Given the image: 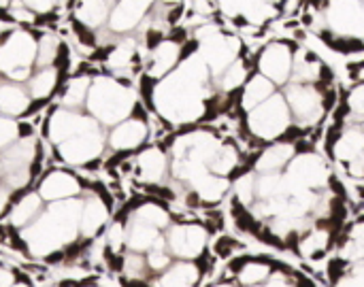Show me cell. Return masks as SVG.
<instances>
[{
	"instance_id": "obj_1",
	"label": "cell",
	"mask_w": 364,
	"mask_h": 287,
	"mask_svg": "<svg viewBox=\"0 0 364 287\" xmlns=\"http://www.w3.org/2000/svg\"><path fill=\"white\" fill-rule=\"evenodd\" d=\"M215 94L213 77L198 49L181 60V64L156 81L149 90V107L171 126H194L211 115V98Z\"/></svg>"
},
{
	"instance_id": "obj_2",
	"label": "cell",
	"mask_w": 364,
	"mask_h": 287,
	"mask_svg": "<svg viewBox=\"0 0 364 287\" xmlns=\"http://www.w3.org/2000/svg\"><path fill=\"white\" fill-rule=\"evenodd\" d=\"M83 209V196L47 202L41 215L19 230V239L26 251L34 258H49L53 254L73 247L79 237V217Z\"/></svg>"
},
{
	"instance_id": "obj_3",
	"label": "cell",
	"mask_w": 364,
	"mask_h": 287,
	"mask_svg": "<svg viewBox=\"0 0 364 287\" xmlns=\"http://www.w3.org/2000/svg\"><path fill=\"white\" fill-rule=\"evenodd\" d=\"M139 109V96L128 81H122L109 72L94 75L90 94L85 100V113H90L102 128H113Z\"/></svg>"
},
{
	"instance_id": "obj_4",
	"label": "cell",
	"mask_w": 364,
	"mask_h": 287,
	"mask_svg": "<svg viewBox=\"0 0 364 287\" xmlns=\"http://www.w3.org/2000/svg\"><path fill=\"white\" fill-rule=\"evenodd\" d=\"M36 68V32L15 26L0 32V75L26 83Z\"/></svg>"
},
{
	"instance_id": "obj_5",
	"label": "cell",
	"mask_w": 364,
	"mask_h": 287,
	"mask_svg": "<svg viewBox=\"0 0 364 287\" xmlns=\"http://www.w3.org/2000/svg\"><path fill=\"white\" fill-rule=\"evenodd\" d=\"M243 126L250 136L260 143H271L286 139L294 128V117L282 90H277L269 100L243 115Z\"/></svg>"
},
{
	"instance_id": "obj_6",
	"label": "cell",
	"mask_w": 364,
	"mask_h": 287,
	"mask_svg": "<svg viewBox=\"0 0 364 287\" xmlns=\"http://www.w3.org/2000/svg\"><path fill=\"white\" fill-rule=\"evenodd\" d=\"M331 90H333V85L296 83V81H290L286 87H282V92L288 100V107L292 111L294 124L301 130L316 128L326 117V113L333 109L335 96Z\"/></svg>"
},
{
	"instance_id": "obj_7",
	"label": "cell",
	"mask_w": 364,
	"mask_h": 287,
	"mask_svg": "<svg viewBox=\"0 0 364 287\" xmlns=\"http://www.w3.org/2000/svg\"><path fill=\"white\" fill-rule=\"evenodd\" d=\"M333 181L331 166L324 156L316 153L314 149L309 151H299L288 168L284 170V188L286 194L294 192H305V190H316L324 192Z\"/></svg>"
},
{
	"instance_id": "obj_8",
	"label": "cell",
	"mask_w": 364,
	"mask_h": 287,
	"mask_svg": "<svg viewBox=\"0 0 364 287\" xmlns=\"http://www.w3.org/2000/svg\"><path fill=\"white\" fill-rule=\"evenodd\" d=\"M296 49H299V45H294L292 40H286V38L269 40L258 49L256 60H254V70L269 77L282 90L292 81Z\"/></svg>"
},
{
	"instance_id": "obj_9",
	"label": "cell",
	"mask_w": 364,
	"mask_h": 287,
	"mask_svg": "<svg viewBox=\"0 0 364 287\" xmlns=\"http://www.w3.org/2000/svg\"><path fill=\"white\" fill-rule=\"evenodd\" d=\"M209 228L198 222H173L164 230L166 249L175 260L198 262L209 249Z\"/></svg>"
},
{
	"instance_id": "obj_10",
	"label": "cell",
	"mask_w": 364,
	"mask_h": 287,
	"mask_svg": "<svg viewBox=\"0 0 364 287\" xmlns=\"http://www.w3.org/2000/svg\"><path fill=\"white\" fill-rule=\"evenodd\" d=\"M328 151L346 168L348 177L364 179V130L363 126H348L328 136Z\"/></svg>"
},
{
	"instance_id": "obj_11",
	"label": "cell",
	"mask_w": 364,
	"mask_h": 287,
	"mask_svg": "<svg viewBox=\"0 0 364 287\" xmlns=\"http://www.w3.org/2000/svg\"><path fill=\"white\" fill-rule=\"evenodd\" d=\"M107 149V128H98L92 132L77 134L60 145H55V153L60 162L70 168H83L100 160Z\"/></svg>"
},
{
	"instance_id": "obj_12",
	"label": "cell",
	"mask_w": 364,
	"mask_h": 287,
	"mask_svg": "<svg viewBox=\"0 0 364 287\" xmlns=\"http://www.w3.org/2000/svg\"><path fill=\"white\" fill-rule=\"evenodd\" d=\"M183 58H186V40L171 32L168 36L160 38L156 45H151L143 55V75L156 83L166 75H171L181 64Z\"/></svg>"
},
{
	"instance_id": "obj_13",
	"label": "cell",
	"mask_w": 364,
	"mask_h": 287,
	"mask_svg": "<svg viewBox=\"0 0 364 287\" xmlns=\"http://www.w3.org/2000/svg\"><path fill=\"white\" fill-rule=\"evenodd\" d=\"M98 128H102V126L90 113L66 109V107H53L47 121H45V132H47V139L53 147L77 136V134L92 132Z\"/></svg>"
},
{
	"instance_id": "obj_14",
	"label": "cell",
	"mask_w": 364,
	"mask_h": 287,
	"mask_svg": "<svg viewBox=\"0 0 364 287\" xmlns=\"http://www.w3.org/2000/svg\"><path fill=\"white\" fill-rule=\"evenodd\" d=\"M326 28L346 38H364V0H328L324 4Z\"/></svg>"
},
{
	"instance_id": "obj_15",
	"label": "cell",
	"mask_w": 364,
	"mask_h": 287,
	"mask_svg": "<svg viewBox=\"0 0 364 287\" xmlns=\"http://www.w3.org/2000/svg\"><path fill=\"white\" fill-rule=\"evenodd\" d=\"M149 141V121L141 113V104L134 115L107 130V149L113 153H136Z\"/></svg>"
},
{
	"instance_id": "obj_16",
	"label": "cell",
	"mask_w": 364,
	"mask_h": 287,
	"mask_svg": "<svg viewBox=\"0 0 364 287\" xmlns=\"http://www.w3.org/2000/svg\"><path fill=\"white\" fill-rule=\"evenodd\" d=\"M134 175L145 185H164L171 179V156L160 145H145L132 156Z\"/></svg>"
},
{
	"instance_id": "obj_17",
	"label": "cell",
	"mask_w": 364,
	"mask_h": 287,
	"mask_svg": "<svg viewBox=\"0 0 364 287\" xmlns=\"http://www.w3.org/2000/svg\"><path fill=\"white\" fill-rule=\"evenodd\" d=\"M156 2L158 0H115L107 28L115 36L134 34L145 21V17L149 15V11L156 6Z\"/></svg>"
},
{
	"instance_id": "obj_18",
	"label": "cell",
	"mask_w": 364,
	"mask_h": 287,
	"mask_svg": "<svg viewBox=\"0 0 364 287\" xmlns=\"http://www.w3.org/2000/svg\"><path fill=\"white\" fill-rule=\"evenodd\" d=\"M83 190L85 188H83V181L79 179V175H75L73 170H64V168H53V170L45 173L36 185V192L41 194V198L45 202L77 198V196H83Z\"/></svg>"
},
{
	"instance_id": "obj_19",
	"label": "cell",
	"mask_w": 364,
	"mask_h": 287,
	"mask_svg": "<svg viewBox=\"0 0 364 287\" xmlns=\"http://www.w3.org/2000/svg\"><path fill=\"white\" fill-rule=\"evenodd\" d=\"M299 153L296 141L290 139H279L264 143L258 156L252 160V170L256 175H269V173H284L292 158Z\"/></svg>"
},
{
	"instance_id": "obj_20",
	"label": "cell",
	"mask_w": 364,
	"mask_h": 287,
	"mask_svg": "<svg viewBox=\"0 0 364 287\" xmlns=\"http://www.w3.org/2000/svg\"><path fill=\"white\" fill-rule=\"evenodd\" d=\"M111 220V209L100 192H85L83 190V209L79 217V237L85 241L96 239Z\"/></svg>"
},
{
	"instance_id": "obj_21",
	"label": "cell",
	"mask_w": 364,
	"mask_h": 287,
	"mask_svg": "<svg viewBox=\"0 0 364 287\" xmlns=\"http://www.w3.org/2000/svg\"><path fill=\"white\" fill-rule=\"evenodd\" d=\"M333 239H335V232H333L331 224H326V220H318V224L309 226L305 232L299 234V239L294 243V249L299 251L301 258L320 260L331 249Z\"/></svg>"
},
{
	"instance_id": "obj_22",
	"label": "cell",
	"mask_w": 364,
	"mask_h": 287,
	"mask_svg": "<svg viewBox=\"0 0 364 287\" xmlns=\"http://www.w3.org/2000/svg\"><path fill=\"white\" fill-rule=\"evenodd\" d=\"M292 81L296 83H316V85H331L333 72L328 70L326 62L309 51V49H296L294 53V70Z\"/></svg>"
},
{
	"instance_id": "obj_23",
	"label": "cell",
	"mask_w": 364,
	"mask_h": 287,
	"mask_svg": "<svg viewBox=\"0 0 364 287\" xmlns=\"http://www.w3.org/2000/svg\"><path fill=\"white\" fill-rule=\"evenodd\" d=\"M32 107L34 100L30 98L26 83H17L0 75V115L17 119L30 115Z\"/></svg>"
},
{
	"instance_id": "obj_24",
	"label": "cell",
	"mask_w": 364,
	"mask_h": 287,
	"mask_svg": "<svg viewBox=\"0 0 364 287\" xmlns=\"http://www.w3.org/2000/svg\"><path fill=\"white\" fill-rule=\"evenodd\" d=\"M45 200L41 198V194L36 190H23L15 196L9 213H6V220L11 224V228H15L17 232L23 230L26 226H30L38 215L41 211L45 209Z\"/></svg>"
},
{
	"instance_id": "obj_25",
	"label": "cell",
	"mask_w": 364,
	"mask_h": 287,
	"mask_svg": "<svg viewBox=\"0 0 364 287\" xmlns=\"http://www.w3.org/2000/svg\"><path fill=\"white\" fill-rule=\"evenodd\" d=\"M232 273L239 287H260L275 275V264L267 258H241L232 264Z\"/></svg>"
},
{
	"instance_id": "obj_26",
	"label": "cell",
	"mask_w": 364,
	"mask_h": 287,
	"mask_svg": "<svg viewBox=\"0 0 364 287\" xmlns=\"http://www.w3.org/2000/svg\"><path fill=\"white\" fill-rule=\"evenodd\" d=\"M277 90L279 87L269 77H264L262 72L254 70L250 75V79L245 81V85L237 94V109H239V113L245 115L247 111L256 109L258 104H262L264 100H269Z\"/></svg>"
},
{
	"instance_id": "obj_27",
	"label": "cell",
	"mask_w": 364,
	"mask_h": 287,
	"mask_svg": "<svg viewBox=\"0 0 364 287\" xmlns=\"http://www.w3.org/2000/svg\"><path fill=\"white\" fill-rule=\"evenodd\" d=\"M126 228H128V234H126V251H136V254H147L149 249L154 247H166V239H164V232L145 224V222H139L134 217L128 215L126 220Z\"/></svg>"
},
{
	"instance_id": "obj_28",
	"label": "cell",
	"mask_w": 364,
	"mask_h": 287,
	"mask_svg": "<svg viewBox=\"0 0 364 287\" xmlns=\"http://www.w3.org/2000/svg\"><path fill=\"white\" fill-rule=\"evenodd\" d=\"M200 262L192 260H173V264L156 275V287H198L203 279Z\"/></svg>"
},
{
	"instance_id": "obj_29",
	"label": "cell",
	"mask_w": 364,
	"mask_h": 287,
	"mask_svg": "<svg viewBox=\"0 0 364 287\" xmlns=\"http://www.w3.org/2000/svg\"><path fill=\"white\" fill-rule=\"evenodd\" d=\"M113 9V0H73V19L75 23L96 32L107 26Z\"/></svg>"
},
{
	"instance_id": "obj_30",
	"label": "cell",
	"mask_w": 364,
	"mask_h": 287,
	"mask_svg": "<svg viewBox=\"0 0 364 287\" xmlns=\"http://www.w3.org/2000/svg\"><path fill=\"white\" fill-rule=\"evenodd\" d=\"M188 190L198 198L200 205H207V207H213L218 202H222L226 198V194L232 190V179L228 177H220V175H213L211 170L200 175L198 179H194Z\"/></svg>"
},
{
	"instance_id": "obj_31",
	"label": "cell",
	"mask_w": 364,
	"mask_h": 287,
	"mask_svg": "<svg viewBox=\"0 0 364 287\" xmlns=\"http://www.w3.org/2000/svg\"><path fill=\"white\" fill-rule=\"evenodd\" d=\"M62 68L60 64H53V66H45V68H34L32 77L26 81V87H28V94L34 102H45L49 100L62 85Z\"/></svg>"
},
{
	"instance_id": "obj_32",
	"label": "cell",
	"mask_w": 364,
	"mask_h": 287,
	"mask_svg": "<svg viewBox=\"0 0 364 287\" xmlns=\"http://www.w3.org/2000/svg\"><path fill=\"white\" fill-rule=\"evenodd\" d=\"M243 151L241 147L232 141V139H224L220 149L215 151L211 164H209V170L213 175H220V177H228V179H235L237 175H241L243 170Z\"/></svg>"
},
{
	"instance_id": "obj_33",
	"label": "cell",
	"mask_w": 364,
	"mask_h": 287,
	"mask_svg": "<svg viewBox=\"0 0 364 287\" xmlns=\"http://www.w3.org/2000/svg\"><path fill=\"white\" fill-rule=\"evenodd\" d=\"M92 77L90 72H75L70 75L64 85H60V98H58V107H66V109H75V111H85V100L90 94V85H92Z\"/></svg>"
},
{
	"instance_id": "obj_34",
	"label": "cell",
	"mask_w": 364,
	"mask_h": 287,
	"mask_svg": "<svg viewBox=\"0 0 364 287\" xmlns=\"http://www.w3.org/2000/svg\"><path fill=\"white\" fill-rule=\"evenodd\" d=\"M254 72V60H247L243 53L218 77L213 79V85L218 92L228 94V96H237L239 90L245 85V81L250 79V75Z\"/></svg>"
},
{
	"instance_id": "obj_35",
	"label": "cell",
	"mask_w": 364,
	"mask_h": 287,
	"mask_svg": "<svg viewBox=\"0 0 364 287\" xmlns=\"http://www.w3.org/2000/svg\"><path fill=\"white\" fill-rule=\"evenodd\" d=\"M130 217H134L139 222H145V224H149V226H154V228H158L162 232L175 222L171 209L160 200H143V202L134 205L132 211H130Z\"/></svg>"
},
{
	"instance_id": "obj_36",
	"label": "cell",
	"mask_w": 364,
	"mask_h": 287,
	"mask_svg": "<svg viewBox=\"0 0 364 287\" xmlns=\"http://www.w3.org/2000/svg\"><path fill=\"white\" fill-rule=\"evenodd\" d=\"M64 40L55 32H38L36 34V68L60 64Z\"/></svg>"
},
{
	"instance_id": "obj_37",
	"label": "cell",
	"mask_w": 364,
	"mask_h": 287,
	"mask_svg": "<svg viewBox=\"0 0 364 287\" xmlns=\"http://www.w3.org/2000/svg\"><path fill=\"white\" fill-rule=\"evenodd\" d=\"M122 273L126 281H147L149 277H154L147 266L145 254H136V251L122 254Z\"/></svg>"
},
{
	"instance_id": "obj_38",
	"label": "cell",
	"mask_w": 364,
	"mask_h": 287,
	"mask_svg": "<svg viewBox=\"0 0 364 287\" xmlns=\"http://www.w3.org/2000/svg\"><path fill=\"white\" fill-rule=\"evenodd\" d=\"M232 194L237 205H241L243 209H250L258 198H256V173L254 170H245L241 175H237L232 179Z\"/></svg>"
},
{
	"instance_id": "obj_39",
	"label": "cell",
	"mask_w": 364,
	"mask_h": 287,
	"mask_svg": "<svg viewBox=\"0 0 364 287\" xmlns=\"http://www.w3.org/2000/svg\"><path fill=\"white\" fill-rule=\"evenodd\" d=\"M126 220H117V222H109V226L105 228V243L109 254L122 256L126 251Z\"/></svg>"
},
{
	"instance_id": "obj_40",
	"label": "cell",
	"mask_w": 364,
	"mask_h": 287,
	"mask_svg": "<svg viewBox=\"0 0 364 287\" xmlns=\"http://www.w3.org/2000/svg\"><path fill=\"white\" fill-rule=\"evenodd\" d=\"M346 115L354 119L356 126L364 124V83H354L346 96Z\"/></svg>"
},
{
	"instance_id": "obj_41",
	"label": "cell",
	"mask_w": 364,
	"mask_h": 287,
	"mask_svg": "<svg viewBox=\"0 0 364 287\" xmlns=\"http://www.w3.org/2000/svg\"><path fill=\"white\" fill-rule=\"evenodd\" d=\"M4 19H11L15 26H23V28H30V26H34V23L41 21V17L34 11H30L21 0H15L9 6V11L4 13Z\"/></svg>"
},
{
	"instance_id": "obj_42",
	"label": "cell",
	"mask_w": 364,
	"mask_h": 287,
	"mask_svg": "<svg viewBox=\"0 0 364 287\" xmlns=\"http://www.w3.org/2000/svg\"><path fill=\"white\" fill-rule=\"evenodd\" d=\"M145 258H147V266H149V271H151L154 277L160 275L162 271H166V269L173 264V260H175V258L168 254L166 247H154V249H149V251L145 254Z\"/></svg>"
},
{
	"instance_id": "obj_43",
	"label": "cell",
	"mask_w": 364,
	"mask_h": 287,
	"mask_svg": "<svg viewBox=\"0 0 364 287\" xmlns=\"http://www.w3.org/2000/svg\"><path fill=\"white\" fill-rule=\"evenodd\" d=\"M21 136V124L13 117L0 115V151L13 145Z\"/></svg>"
},
{
	"instance_id": "obj_44",
	"label": "cell",
	"mask_w": 364,
	"mask_h": 287,
	"mask_svg": "<svg viewBox=\"0 0 364 287\" xmlns=\"http://www.w3.org/2000/svg\"><path fill=\"white\" fill-rule=\"evenodd\" d=\"M21 2L43 19V17H49V15H53V13H55V9H58V2H60V0H21Z\"/></svg>"
},
{
	"instance_id": "obj_45",
	"label": "cell",
	"mask_w": 364,
	"mask_h": 287,
	"mask_svg": "<svg viewBox=\"0 0 364 287\" xmlns=\"http://www.w3.org/2000/svg\"><path fill=\"white\" fill-rule=\"evenodd\" d=\"M350 79L352 83H364V60L350 64Z\"/></svg>"
},
{
	"instance_id": "obj_46",
	"label": "cell",
	"mask_w": 364,
	"mask_h": 287,
	"mask_svg": "<svg viewBox=\"0 0 364 287\" xmlns=\"http://www.w3.org/2000/svg\"><path fill=\"white\" fill-rule=\"evenodd\" d=\"M15 283V275L9 269H0V287H11Z\"/></svg>"
},
{
	"instance_id": "obj_47",
	"label": "cell",
	"mask_w": 364,
	"mask_h": 287,
	"mask_svg": "<svg viewBox=\"0 0 364 287\" xmlns=\"http://www.w3.org/2000/svg\"><path fill=\"white\" fill-rule=\"evenodd\" d=\"M209 287H239L235 281H228V279H224V281H218V283H213V286Z\"/></svg>"
},
{
	"instance_id": "obj_48",
	"label": "cell",
	"mask_w": 364,
	"mask_h": 287,
	"mask_svg": "<svg viewBox=\"0 0 364 287\" xmlns=\"http://www.w3.org/2000/svg\"><path fill=\"white\" fill-rule=\"evenodd\" d=\"M13 2H15V0H0V13L4 15V13L9 11V6L13 4Z\"/></svg>"
},
{
	"instance_id": "obj_49",
	"label": "cell",
	"mask_w": 364,
	"mask_h": 287,
	"mask_svg": "<svg viewBox=\"0 0 364 287\" xmlns=\"http://www.w3.org/2000/svg\"><path fill=\"white\" fill-rule=\"evenodd\" d=\"M11 287H30V286H28V283H23V281H15Z\"/></svg>"
},
{
	"instance_id": "obj_50",
	"label": "cell",
	"mask_w": 364,
	"mask_h": 287,
	"mask_svg": "<svg viewBox=\"0 0 364 287\" xmlns=\"http://www.w3.org/2000/svg\"><path fill=\"white\" fill-rule=\"evenodd\" d=\"M213 2H218V0H213Z\"/></svg>"
},
{
	"instance_id": "obj_51",
	"label": "cell",
	"mask_w": 364,
	"mask_h": 287,
	"mask_svg": "<svg viewBox=\"0 0 364 287\" xmlns=\"http://www.w3.org/2000/svg\"><path fill=\"white\" fill-rule=\"evenodd\" d=\"M363 130H364V124H363Z\"/></svg>"
},
{
	"instance_id": "obj_52",
	"label": "cell",
	"mask_w": 364,
	"mask_h": 287,
	"mask_svg": "<svg viewBox=\"0 0 364 287\" xmlns=\"http://www.w3.org/2000/svg\"><path fill=\"white\" fill-rule=\"evenodd\" d=\"M113 2H115V0H113Z\"/></svg>"
}]
</instances>
